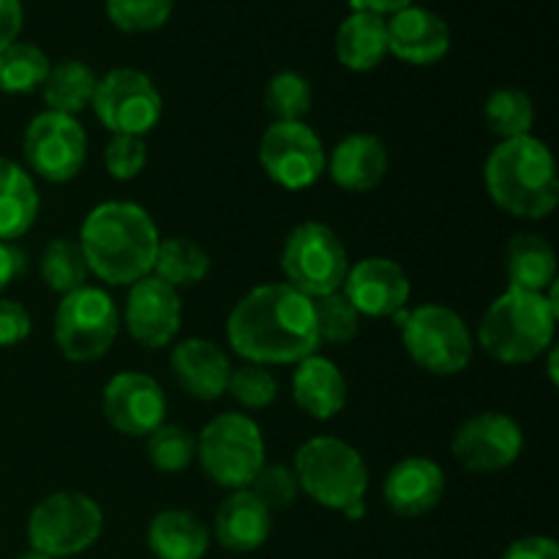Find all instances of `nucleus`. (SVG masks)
<instances>
[{"mask_svg":"<svg viewBox=\"0 0 559 559\" xmlns=\"http://www.w3.org/2000/svg\"><path fill=\"white\" fill-rule=\"evenodd\" d=\"M402 342L409 358L437 377L462 374L473 360V333L467 322L442 304H424L407 311Z\"/></svg>","mask_w":559,"mask_h":559,"instance_id":"nucleus-8","label":"nucleus"},{"mask_svg":"<svg viewBox=\"0 0 559 559\" xmlns=\"http://www.w3.org/2000/svg\"><path fill=\"white\" fill-rule=\"evenodd\" d=\"M22 153L38 178L49 183H69L82 173L87 158V134L71 115L44 109L22 134Z\"/></svg>","mask_w":559,"mask_h":559,"instance_id":"nucleus-12","label":"nucleus"},{"mask_svg":"<svg viewBox=\"0 0 559 559\" xmlns=\"http://www.w3.org/2000/svg\"><path fill=\"white\" fill-rule=\"evenodd\" d=\"M102 409L120 435L151 437L167 418V396L151 374L120 371L104 388Z\"/></svg>","mask_w":559,"mask_h":559,"instance_id":"nucleus-15","label":"nucleus"},{"mask_svg":"<svg viewBox=\"0 0 559 559\" xmlns=\"http://www.w3.org/2000/svg\"><path fill=\"white\" fill-rule=\"evenodd\" d=\"M25 265H27L25 254H22L16 246L3 243V240H0V293H3L16 276H22Z\"/></svg>","mask_w":559,"mask_h":559,"instance_id":"nucleus-43","label":"nucleus"},{"mask_svg":"<svg viewBox=\"0 0 559 559\" xmlns=\"http://www.w3.org/2000/svg\"><path fill=\"white\" fill-rule=\"evenodd\" d=\"M227 342L246 364H298L320 347L314 304L289 284L254 287L229 311Z\"/></svg>","mask_w":559,"mask_h":559,"instance_id":"nucleus-1","label":"nucleus"},{"mask_svg":"<svg viewBox=\"0 0 559 559\" xmlns=\"http://www.w3.org/2000/svg\"><path fill=\"white\" fill-rule=\"evenodd\" d=\"M502 559H559V546L549 535H527L513 540Z\"/></svg>","mask_w":559,"mask_h":559,"instance_id":"nucleus-41","label":"nucleus"},{"mask_svg":"<svg viewBox=\"0 0 559 559\" xmlns=\"http://www.w3.org/2000/svg\"><path fill=\"white\" fill-rule=\"evenodd\" d=\"M298 486L322 508L347 511L364 502L369 489V469L364 456L349 442L336 437H314L295 453Z\"/></svg>","mask_w":559,"mask_h":559,"instance_id":"nucleus-5","label":"nucleus"},{"mask_svg":"<svg viewBox=\"0 0 559 559\" xmlns=\"http://www.w3.org/2000/svg\"><path fill=\"white\" fill-rule=\"evenodd\" d=\"M120 331V311L102 287L74 289L63 295L55 311V344L74 364L104 358Z\"/></svg>","mask_w":559,"mask_h":559,"instance_id":"nucleus-10","label":"nucleus"},{"mask_svg":"<svg viewBox=\"0 0 559 559\" xmlns=\"http://www.w3.org/2000/svg\"><path fill=\"white\" fill-rule=\"evenodd\" d=\"M508 289L546 293L557 282V254L546 238L522 233L508 243L506 251Z\"/></svg>","mask_w":559,"mask_h":559,"instance_id":"nucleus-27","label":"nucleus"},{"mask_svg":"<svg viewBox=\"0 0 559 559\" xmlns=\"http://www.w3.org/2000/svg\"><path fill=\"white\" fill-rule=\"evenodd\" d=\"M249 491L273 513L293 506L300 486L295 478V469L284 467V464H262V469L251 480Z\"/></svg>","mask_w":559,"mask_h":559,"instance_id":"nucleus-38","label":"nucleus"},{"mask_svg":"<svg viewBox=\"0 0 559 559\" xmlns=\"http://www.w3.org/2000/svg\"><path fill=\"white\" fill-rule=\"evenodd\" d=\"M415 0H353L355 11H374V14H396V11L407 9Z\"/></svg>","mask_w":559,"mask_h":559,"instance_id":"nucleus-44","label":"nucleus"},{"mask_svg":"<svg viewBox=\"0 0 559 559\" xmlns=\"http://www.w3.org/2000/svg\"><path fill=\"white\" fill-rule=\"evenodd\" d=\"M49 69L52 63L36 44L14 41L0 52V91L14 96L36 93L47 82Z\"/></svg>","mask_w":559,"mask_h":559,"instance_id":"nucleus-31","label":"nucleus"},{"mask_svg":"<svg viewBox=\"0 0 559 559\" xmlns=\"http://www.w3.org/2000/svg\"><path fill=\"white\" fill-rule=\"evenodd\" d=\"M175 0H107V14L126 33H147L162 27L173 14Z\"/></svg>","mask_w":559,"mask_h":559,"instance_id":"nucleus-37","label":"nucleus"},{"mask_svg":"<svg viewBox=\"0 0 559 559\" xmlns=\"http://www.w3.org/2000/svg\"><path fill=\"white\" fill-rule=\"evenodd\" d=\"M314 304V325L320 342L328 344H347L358 336L360 331V314L355 306L344 298V293L322 295V298L311 300Z\"/></svg>","mask_w":559,"mask_h":559,"instance_id":"nucleus-35","label":"nucleus"},{"mask_svg":"<svg viewBox=\"0 0 559 559\" xmlns=\"http://www.w3.org/2000/svg\"><path fill=\"white\" fill-rule=\"evenodd\" d=\"M20 559H52V557H47V555H38V551H27V555H22Z\"/></svg>","mask_w":559,"mask_h":559,"instance_id":"nucleus-47","label":"nucleus"},{"mask_svg":"<svg viewBox=\"0 0 559 559\" xmlns=\"http://www.w3.org/2000/svg\"><path fill=\"white\" fill-rule=\"evenodd\" d=\"M265 109L276 123L304 120L311 109V85L298 71H278L265 87Z\"/></svg>","mask_w":559,"mask_h":559,"instance_id":"nucleus-33","label":"nucleus"},{"mask_svg":"<svg viewBox=\"0 0 559 559\" xmlns=\"http://www.w3.org/2000/svg\"><path fill=\"white\" fill-rule=\"evenodd\" d=\"M197 459L202 473L222 489H249L265 464V440L260 426L243 413L216 415L197 437Z\"/></svg>","mask_w":559,"mask_h":559,"instance_id":"nucleus-6","label":"nucleus"},{"mask_svg":"<svg viewBox=\"0 0 559 559\" xmlns=\"http://www.w3.org/2000/svg\"><path fill=\"white\" fill-rule=\"evenodd\" d=\"M31 314L20 300L0 298V347H14L31 336Z\"/></svg>","mask_w":559,"mask_h":559,"instance_id":"nucleus-40","label":"nucleus"},{"mask_svg":"<svg viewBox=\"0 0 559 559\" xmlns=\"http://www.w3.org/2000/svg\"><path fill=\"white\" fill-rule=\"evenodd\" d=\"M282 271L287 276L284 284L314 300L344 287L349 257L336 229L320 222H304L284 240Z\"/></svg>","mask_w":559,"mask_h":559,"instance_id":"nucleus-9","label":"nucleus"},{"mask_svg":"<svg viewBox=\"0 0 559 559\" xmlns=\"http://www.w3.org/2000/svg\"><path fill=\"white\" fill-rule=\"evenodd\" d=\"M38 273H41V282L52 293L69 295L74 289L85 287L87 276H91V267H87L85 254H82L80 240H49L47 249L41 251V260H38Z\"/></svg>","mask_w":559,"mask_h":559,"instance_id":"nucleus-30","label":"nucleus"},{"mask_svg":"<svg viewBox=\"0 0 559 559\" xmlns=\"http://www.w3.org/2000/svg\"><path fill=\"white\" fill-rule=\"evenodd\" d=\"M366 513V506L364 502H358V506H353V508H347V511H344V516L347 519H360Z\"/></svg>","mask_w":559,"mask_h":559,"instance_id":"nucleus-46","label":"nucleus"},{"mask_svg":"<svg viewBox=\"0 0 559 559\" xmlns=\"http://www.w3.org/2000/svg\"><path fill=\"white\" fill-rule=\"evenodd\" d=\"M158 243L156 222L134 202H102L87 213L80 229L87 267L109 287H131L151 276Z\"/></svg>","mask_w":559,"mask_h":559,"instance_id":"nucleus-2","label":"nucleus"},{"mask_svg":"<svg viewBox=\"0 0 559 559\" xmlns=\"http://www.w3.org/2000/svg\"><path fill=\"white\" fill-rule=\"evenodd\" d=\"M388 55V22L374 11H353L336 31V58L349 71H371Z\"/></svg>","mask_w":559,"mask_h":559,"instance_id":"nucleus-24","label":"nucleus"},{"mask_svg":"<svg viewBox=\"0 0 559 559\" xmlns=\"http://www.w3.org/2000/svg\"><path fill=\"white\" fill-rule=\"evenodd\" d=\"M522 426L506 413H478L456 429L451 451L469 473H500L522 456Z\"/></svg>","mask_w":559,"mask_h":559,"instance_id":"nucleus-14","label":"nucleus"},{"mask_svg":"<svg viewBox=\"0 0 559 559\" xmlns=\"http://www.w3.org/2000/svg\"><path fill=\"white\" fill-rule=\"evenodd\" d=\"M557 320V284L546 293L506 289L480 317L478 344L500 364H533L555 347Z\"/></svg>","mask_w":559,"mask_h":559,"instance_id":"nucleus-4","label":"nucleus"},{"mask_svg":"<svg viewBox=\"0 0 559 559\" xmlns=\"http://www.w3.org/2000/svg\"><path fill=\"white\" fill-rule=\"evenodd\" d=\"M445 495V473L437 462L426 456L402 459L388 473L382 497L396 516L415 519L435 511Z\"/></svg>","mask_w":559,"mask_h":559,"instance_id":"nucleus-19","label":"nucleus"},{"mask_svg":"<svg viewBox=\"0 0 559 559\" xmlns=\"http://www.w3.org/2000/svg\"><path fill=\"white\" fill-rule=\"evenodd\" d=\"M484 118L491 134L500 140H516V136L533 134L535 104L519 87H500L486 98Z\"/></svg>","mask_w":559,"mask_h":559,"instance_id":"nucleus-32","label":"nucleus"},{"mask_svg":"<svg viewBox=\"0 0 559 559\" xmlns=\"http://www.w3.org/2000/svg\"><path fill=\"white\" fill-rule=\"evenodd\" d=\"M104 530V513L82 491H55L27 516V544L52 559L76 557L91 549Z\"/></svg>","mask_w":559,"mask_h":559,"instance_id":"nucleus-7","label":"nucleus"},{"mask_svg":"<svg viewBox=\"0 0 559 559\" xmlns=\"http://www.w3.org/2000/svg\"><path fill=\"white\" fill-rule=\"evenodd\" d=\"M260 164L267 178L282 189H309L325 173V145L304 120L293 123L273 120L260 140Z\"/></svg>","mask_w":559,"mask_h":559,"instance_id":"nucleus-13","label":"nucleus"},{"mask_svg":"<svg viewBox=\"0 0 559 559\" xmlns=\"http://www.w3.org/2000/svg\"><path fill=\"white\" fill-rule=\"evenodd\" d=\"M91 107L112 136L151 134L164 112L162 93L140 69H112L104 74L96 82Z\"/></svg>","mask_w":559,"mask_h":559,"instance_id":"nucleus-11","label":"nucleus"},{"mask_svg":"<svg viewBox=\"0 0 559 559\" xmlns=\"http://www.w3.org/2000/svg\"><path fill=\"white\" fill-rule=\"evenodd\" d=\"M38 207L41 200L31 173L0 156V240L11 243L22 238L36 224Z\"/></svg>","mask_w":559,"mask_h":559,"instance_id":"nucleus-26","label":"nucleus"},{"mask_svg":"<svg viewBox=\"0 0 559 559\" xmlns=\"http://www.w3.org/2000/svg\"><path fill=\"white\" fill-rule=\"evenodd\" d=\"M227 393L246 409H265L276 402L278 382L265 366L243 364L229 371Z\"/></svg>","mask_w":559,"mask_h":559,"instance_id":"nucleus-36","label":"nucleus"},{"mask_svg":"<svg viewBox=\"0 0 559 559\" xmlns=\"http://www.w3.org/2000/svg\"><path fill=\"white\" fill-rule=\"evenodd\" d=\"M271 530L273 513L249 489L233 491L222 502L216 513V524H213L218 544L227 551H235V555H249V551L260 549L271 538Z\"/></svg>","mask_w":559,"mask_h":559,"instance_id":"nucleus-22","label":"nucleus"},{"mask_svg":"<svg viewBox=\"0 0 559 559\" xmlns=\"http://www.w3.org/2000/svg\"><path fill=\"white\" fill-rule=\"evenodd\" d=\"M180 295L162 278L151 276L140 278L129 287L126 298V331L136 344L147 349H162L178 336L180 331Z\"/></svg>","mask_w":559,"mask_h":559,"instance_id":"nucleus-16","label":"nucleus"},{"mask_svg":"<svg viewBox=\"0 0 559 559\" xmlns=\"http://www.w3.org/2000/svg\"><path fill=\"white\" fill-rule=\"evenodd\" d=\"M147 546L156 559H202L211 546V533L194 513L169 508L153 516Z\"/></svg>","mask_w":559,"mask_h":559,"instance_id":"nucleus-25","label":"nucleus"},{"mask_svg":"<svg viewBox=\"0 0 559 559\" xmlns=\"http://www.w3.org/2000/svg\"><path fill=\"white\" fill-rule=\"evenodd\" d=\"M549 377H551V385H557L559 377H557V347L549 349Z\"/></svg>","mask_w":559,"mask_h":559,"instance_id":"nucleus-45","label":"nucleus"},{"mask_svg":"<svg viewBox=\"0 0 559 559\" xmlns=\"http://www.w3.org/2000/svg\"><path fill=\"white\" fill-rule=\"evenodd\" d=\"M169 364H173L175 380L189 396L200 399V402H216L227 393L233 364L218 344L200 336L183 338L173 349Z\"/></svg>","mask_w":559,"mask_h":559,"instance_id":"nucleus-20","label":"nucleus"},{"mask_svg":"<svg viewBox=\"0 0 559 559\" xmlns=\"http://www.w3.org/2000/svg\"><path fill=\"white\" fill-rule=\"evenodd\" d=\"M207 271H211V254L197 240L175 235V238L158 243L153 276L162 278L173 289L194 287V284L205 282Z\"/></svg>","mask_w":559,"mask_h":559,"instance_id":"nucleus-29","label":"nucleus"},{"mask_svg":"<svg viewBox=\"0 0 559 559\" xmlns=\"http://www.w3.org/2000/svg\"><path fill=\"white\" fill-rule=\"evenodd\" d=\"M448 49H451V27L435 11L407 5L388 20V52L404 63H440Z\"/></svg>","mask_w":559,"mask_h":559,"instance_id":"nucleus-18","label":"nucleus"},{"mask_svg":"<svg viewBox=\"0 0 559 559\" xmlns=\"http://www.w3.org/2000/svg\"><path fill=\"white\" fill-rule=\"evenodd\" d=\"M342 293L360 317L382 320V317H393L396 311L407 309L413 284L396 260L366 257L358 265L349 267Z\"/></svg>","mask_w":559,"mask_h":559,"instance_id":"nucleus-17","label":"nucleus"},{"mask_svg":"<svg viewBox=\"0 0 559 559\" xmlns=\"http://www.w3.org/2000/svg\"><path fill=\"white\" fill-rule=\"evenodd\" d=\"M391 158H388V147L380 136L374 134H349L333 147L331 162H328V173H331L333 183L344 191H364L377 189L385 180Z\"/></svg>","mask_w":559,"mask_h":559,"instance_id":"nucleus-21","label":"nucleus"},{"mask_svg":"<svg viewBox=\"0 0 559 559\" xmlns=\"http://www.w3.org/2000/svg\"><path fill=\"white\" fill-rule=\"evenodd\" d=\"M486 191L497 207L538 222L559 202V173L549 145L538 136L502 140L486 158Z\"/></svg>","mask_w":559,"mask_h":559,"instance_id":"nucleus-3","label":"nucleus"},{"mask_svg":"<svg viewBox=\"0 0 559 559\" xmlns=\"http://www.w3.org/2000/svg\"><path fill=\"white\" fill-rule=\"evenodd\" d=\"M147 459L158 473H183L197 459V440L178 424H162L147 437Z\"/></svg>","mask_w":559,"mask_h":559,"instance_id":"nucleus-34","label":"nucleus"},{"mask_svg":"<svg viewBox=\"0 0 559 559\" xmlns=\"http://www.w3.org/2000/svg\"><path fill=\"white\" fill-rule=\"evenodd\" d=\"M22 0H0V52L16 41L22 31Z\"/></svg>","mask_w":559,"mask_h":559,"instance_id":"nucleus-42","label":"nucleus"},{"mask_svg":"<svg viewBox=\"0 0 559 559\" xmlns=\"http://www.w3.org/2000/svg\"><path fill=\"white\" fill-rule=\"evenodd\" d=\"M293 399L311 418L331 420L347 407V380L333 360L309 355L293 374Z\"/></svg>","mask_w":559,"mask_h":559,"instance_id":"nucleus-23","label":"nucleus"},{"mask_svg":"<svg viewBox=\"0 0 559 559\" xmlns=\"http://www.w3.org/2000/svg\"><path fill=\"white\" fill-rule=\"evenodd\" d=\"M98 76L93 74V69L82 60H63V63L52 66L44 82V102L52 112L60 115H76L82 109L91 107L93 93H96Z\"/></svg>","mask_w":559,"mask_h":559,"instance_id":"nucleus-28","label":"nucleus"},{"mask_svg":"<svg viewBox=\"0 0 559 559\" xmlns=\"http://www.w3.org/2000/svg\"><path fill=\"white\" fill-rule=\"evenodd\" d=\"M104 164L115 180H134L147 164V145L142 136H112L104 151Z\"/></svg>","mask_w":559,"mask_h":559,"instance_id":"nucleus-39","label":"nucleus"}]
</instances>
